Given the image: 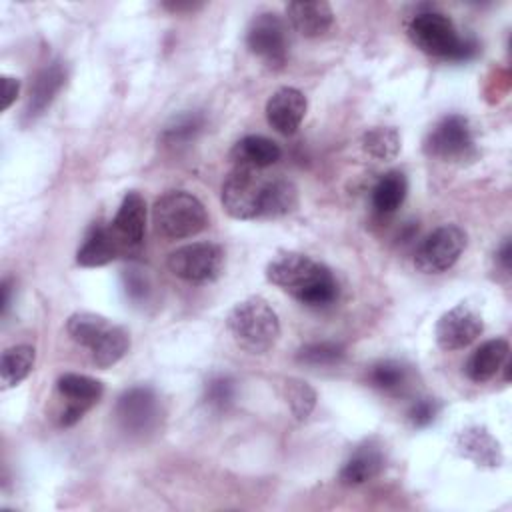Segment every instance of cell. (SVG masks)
<instances>
[{"label": "cell", "mask_w": 512, "mask_h": 512, "mask_svg": "<svg viewBox=\"0 0 512 512\" xmlns=\"http://www.w3.org/2000/svg\"><path fill=\"white\" fill-rule=\"evenodd\" d=\"M220 198L224 210L236 220L278 218L298 206V190L292 180L266 176L246 166H236L226 176Z\"/></svg>", "instance_id": "1"}, {"label": "cell", "mask_w": 512, "mask_h": 512, "mask_svg": "<svg viewBox=\"0 0 512 512\" xmlns=\"http://www.w3.org/2000/svg\"><path fill=\"white\" fill-rule=\"evenodd\" d=\"M266 278L300 304L322 308L338 298V282L328 266L302 254L280 252L266 266Z\"/></svg>", "instance_id": "2"}, {"label": "cell", "mask_w": 512, "mask_h": 512, "mask_svg": "<svg viewBox=\"0 0 512 512\" xmlns=\"http://www.w3.org/2000/svg\"><path fill=\"white\" fill-rule=\"evenodd\" d=\"M226 328L232 340L250 354L268 352L280 336L278 314L262 296L240 300L228 312Z\"/></svg>", "instance_id": "3"}, {"label": "cell", "mask_w": 512, "mask_h": 512, "mask_svg": "<svg viewBox=\"0 0 512 512\" xmlns=\"http://www.w3.org/2000/svg\"><path fill=\"white\" fill-rule=\"evenodd\" d=\"M410 42L424 54L446 60H468L476 52V42L460 38L454 22L436 10L418 12L406 26Z\"/></svg>", "instance_id": "4"}, {"label": "cell", "mask_w": 512, "mask_h": 512, "mask_svg": "<svg viewBox=\"0 0 512 512\" xmlns=\"http://www.w3.org/2000/svg\"><path fill=\"white\" fill-rule=\"evenodd\" d=\"M154 230L168 240H182L200 234L208 226L204 204L186 190H170L152 206Z\"/></svg>", "instance_id": "5"}, {"label": "cell", "mask_w": 512, "mask_h": 512, "mask_svg": "<svg viewBox=\"0 0 512 512\" xmlns=\"http://www.w3.org/2000/svg\"><path fill=\"white\" fill-rule=\"evenodd\" d=\"M422 148L430 158L452 164H464L478 156L474 130L462 114H448L440 118L428 130Z\"/></svg>", "instance_id": "6"}, {"label": "cell", "mask_w": 512, "mask_h": 512, "mask_svg": "<svg viewBox=\"0 0 512 512\" xmlns=\"http://www.w3.org/2000/svg\"><path fill=\"white\" fill-rule=\"evenodd\" d=\"M466 248V232L456 224L432 230L414 252V266L422 274H440L456 264Z\"/></svg>", "instance_id": "7"}, {"label": "cell", "mask_w": 512, "mask_h": 512, "mask_svg": "<svg viewBox=\"0 0 512 512\" xmlns=\"http://www.w3.org/2000/svg\"><path fill=\"white\" fill-rule=\"evenodd\" d=\"M166 266L186 282H212L224 268V250L214 242H192L170 252Z\"/></svg>", "instance_id": "8"}, {"label": "cell", "mask_w": 512, "mask_h": 512, "mask_svg": "<svg viewBox=\"0 0 512 512\" xmlns=\"http://www.w3.org/2000/svg\"><path fill=\"white\" fill-rule=\"evenodd\" d=\"M246 46L268 68L280 70L288 60V40L284 22L276 12L258 14L246 30Z\"/></svg>", "instance_id": "9"}, {"label": "cell", "mask_w": 512, "mask_h": 512, "mask_svg": "<svg viewBox=\"0 0 512 512\" xmlns=\"http://www.w3.org/2000/svg\"><path fill=\"white\" fill-rule=\"evenodd\" d=\"M484 330L482 316L468 304H456L454 308L446 310L434 328L436 344L442 350H460L472 344Z\"/></svg>", "instance_id": "10"}, {"label": "cell", "mask_w": 512, "mask_h": 512, "mask_svg": "<svg viewBox=\"0 0 512 512\" xmlns=\"http://www.w3.org/2000/svg\"><path fill=\"white\" fill-rule=\"evenodd\" d=\"M116 418L124 432L146 434L156 428L160 420V404L148 386H134L126 390L116 404Z\"/></svg>", "instance_id": "11"}, {"label": "cell", "mask_w": 512, "mask_h": 512, "mask_svg": "<svg viewBox=\"0 0 512 512\" xmlns=\"http://www.w3.org/2000/svg\"><path fill=\"white\" fill-rule=\"evenodd\" d=\"M58 394L66 400V408L60 414V426L76 424L104 394V384L86 374H62L56 380Z\"/></svg>", "instance_id": "12"}, {"label": "cell", "mask_w": 512, "mask_h": 512, "mask_svg": "<svg viewBox=\"0 0 512 512\" xmlns=\"http://www.w3.org/2000/svg\"><path fill=\"white\" fill-rule=\"evenodd\" d=\"M306 110H308L306 96L298 88L284 86V88H278L268 98L266 120L276 132L290 136L300 128L306 116Z\"/></svg>", "instance_id": "13"}, {"label": "cell", "mask_w": 512, "mask_h": 512, "mask_svg": "<svg viewBox=\"0 0 512 512\" xmlns=\"http://www.w3.org/2000/svg\"><path fill=\"white\" fill-rule=\"evenodd\" d=\"M124 250H126V246L114 234L112 226L96 222L90 226V230L84 236L82 246L76 252V264L86 266V268L104 266V264L116 260Z\"/></svg>", "instance_id": "14"}, {"label": "cell", "mask_w": 512, "mask_h": 512, "mask_svg": "<svg viewBox=\"0 0 512 512\" xmlns=\"http://www.w3.org/2000/svg\"><path fill=\"white\" fill-rule=\"evenodd\" d=\"M110 226L126 248H134L142 242L146 230V200L140 192L130 190L124 194Z\"/></svg>", "instance_id": "15"}, {"label": "cell", "mask_w": 512, "mask_h": 512, "mask_svg": "<svg viewBox=\"0 0 512 512\" xmlns=\"http://www.w3.org/2000/svg\"><path fill=\"white\" fill-rule=\"evenodd\" d=\"M286 16L292 28L304 38H318L330 30L334 12L324 0H300L286 6Z\"/></svg>", "instance_id": "16"}, {"label": "cell", "mask_w": 512, "mask_h": 512, "mask_svg": "<svg viewBox=\"0 0 512 512\" xmlns=\"http://www.w3.org/2000/svg\"><path fill=\"white\" fill-rule=\"evenodd\" d=\"M454 446L460 456L476 462L478 466L494 468V466H500L502 462L500 444L486 428L470 426L460 430L454 438Z\"/></svg>", "instance_id": "17"}, {"label": "cell", "mask_w": 512, "mask_h": 512, "mask_svg": "<svg viewBox=\"0 0 512 512\" xmlns=\"http://www.w3.org/2000/svg\"><path fill=\"white\" fill-rule=\"evenodd\" d=\"M508 354H510V344L508 340L504 338H492V340H486L484 344H480L472 356L468 358L466 366H464V372L466 376L476 382V384H482V382H488L496 376V372L506 364L508 360Z\"/></svg>", "instance_id": "18"}, {"label": "cell", "mask_w": 512, "mask_h": 512, "mask_svg": "<svg viewBox=\"0 0 512 512\" xmlns=\"http://www.w3.org/2000/svg\"><path fill=\"white\" fill-rule=\"evenodd\" d=\"M280 146L260 134H250L240 138L232 150H230V158L236 166H246V168H256V170H264L268 166H272L274 162L280 160Z\"/></svg>", "instance_id": "19"}, {"label": "cell", "mask_w": 512, "mask_h": 512, "mask_svg": "<svg viewBox=\"0 0 512 512\" xmlns=\"http://www.w3.org/2000/svg\"><path fill=\"white\" fill-rule=\"evenodd\" d=\"M382 468H384V454H382L380 446L368 442V444L358 446L352 452V456L340 468L338 478L346 486H358V484H364V482L376 478Z\"/></svg>", "instance_id": "20"}, {"label": "cell", "mask_w": 512, "mask_h": 512, "mask_svg": "<svg viewBox=\"0 0 512 512\" xmlns=\"http://www.w3.org/2000/svg\"><path fill=\"white\" fill-rule=\"evenodd\" d=\"M64 80H66V70L62 62H52L46 68H42L30 86L26 118L34 120L36 116H40L50 106L54 96L60 92V88L64 86Z\"/></svg>", "instance_id": "21"}, {"label": "cell", "mask_w": 512, "mask_h": 512, "mask_svg": "<svg viewBox=\"0 0 512 512\" xmlns=\"http://www.w3.org/2000/svg\"><path fill=\"white\" fill-rule=\"evenodd\" d=\"M116 324H112L106 316L96 312H74L66 322L68 336L88 352H94L104 338L114 330Z\"/></svg>", "instance_id": "22"}, {"label": "cell", "mask_w": 512, "mask_h": 512, "mask_svg": "<svg viewBox=\"0 0 512 512\" xmlns=\"http://www.w3.org/2000/svg\"><path fill=\"white\" fill-rule=\"evenodd\" d=\"M408 194L406 174L400 170H390L378 178L372 188V206L378 214L396 212Z\"/></svg>", "instance_id": "23"}, {"label": "cell", "mask_w": 512, "mask_h": 512, "mask_svg": "<svg viewBox=\"0 0 512 512\" xmlns=\"http://www.w3.org/2000/svg\"><path fill=\"white\" fill-rule=\"evenodd\" d=\"M34 360H36V350L30 344H16L6 348L0 358L2 388H14L24 378H28V374L34 368Z\"/></svg>", "instance_id": "24"}, {"label": "cell", "mask_w": 512, "mask_h": 512, "mask_svg": "<svg viewBox=\"0 0 512 512\" xmlns=\"http://www.w3.org/2000/svg\"><path fill=\"white\" fill-rule=\"evenodd\" d=\"M368 378H370V384L382 392L402 394L412 382V372L402 362L382 360L372 366Z\"/></svg>", "instance_id": "25"}, {"label": "cell", "mask_w": 512, "mask_h": 512, "mask_svg": "<svg viewBox=\"0 0 512 512\" xmlns=\"http://www.w3.org/2000/svg\"><path fill=\"white\" fill-rule=\"evenodd\" d=\"M362 150L376 160H394L400 152V134L394 126H374L362 134Z\"/></svg>", "instance_id": "26"}, {"label": "cell", "mask_w": 512, "mask_h": 512, "mask_svg": "<svg viewBox=\"0 0 512 512\" xmlns=\"http://www.w3.org/2000/svg\"><path fill=\"white\" fill-rule=\"evenodd\" d=\"M128 348H130L128 332L122 326H114V330L104 338V342L94 352H90V360L98 368H110L124 358Z\"/></svg>", "instance_id": "27"}, {"label": "cell", "mask_w": 512, "mask_h": 512, "mask_svg": "<svg viewBox=\"0 0 512 512\" xmlns=\"http://www.w3.org/2000/svg\"><path fill=\"white\" fill-rule=\"evenodd\" d=\"M284 394H286V402L290 406V412L294 414L296 420H306L310 416V412L316 406V392L314 388L298 378H288L286 386H284Z\"/></svg>", "instance_id": "28"}, {"label": "cell", "mask_w": 512, "mask_h": 512, "mask_svg": "<svg viewBox=\"0 0 512 512\" xmlns=\"http://www.w3.org/2000/svg\"><path fill=\"white\" fill-rule=\"evenodd\" d=\"M344 358V348L334 342H312L298 350L296 360L308 366H332Z\"/></svg>", "instance_id": "29"}, {"label": "cell", "mask_w": 512, "mask_h": 512, "mask_svg": "<svg viewBox=\"0 0 512 512\" xmlns=\"http://www.w3.org/2000/svg\"><path fill=\"white\" fill-rule=\"evenodd\" d=\"M202 128V116L198 114H184L180 118H176L170 126H166L164 130V140L168 144H180V142H188L190 138H194V134Z\"/></svg>", "instance_id": "30"}, {"label": "cell", "mask_w": 512, "mask_h": 512, "mask_svg": "<svg viewBox=\"0 0 512 512\" xmlns=\"http://www.w3.org/2000/svg\"><path fill=\"white\" fill-rule=\"evenodd\" d=\"M234 398V382L228 376L212 378L204 388V400L214 410H224Z\"/></svg>", "instance_id": "31"}, {"label": "cell", "mask_w": 512, "mask_h": 512, "mask_svg": "<svg viewBox=\"0 0 512 512\" xmlns=\"http://www.w3.org/2000/svg\"><path fill=\"white\" fill-rule=\"evenodd\" d=\"M440 412V402L434 398H418L410 408H408V420L412 426L416 428H424L430 422H434V418Z\"/></svg>", "instance_id": "32"}, {"label": "cell", "mask_w": 512, "mask_h": 512, "mask_svg": "<svg viewBox=\"0 0 512 512\" xmlns=\"http://www.w3.org/2000/svg\"><path fill=\"white\" fill-rule=\"evenodd\" d=\"M18 92H20V82L12 76H2V96H4L2 110H8L12 106V102L18 98Z\"/></svg>", "instance_id": "33"}, {"label": "cell", "mask_w": 512, "mask_h": 512, "mask_svg": "<svg viewBox=\"0 0 512 512\" xmlns=\"http://www.w3.org/2000/svg\"><path fill=\"white\" fill-rule=\"evenodd\" d=\"M126 290H128V294H130L132 298H142L144 292H146V282H144L140 276L130 274V276L126 278Z\"/></svg>", "instance_id": "34"}, {"label": "cell", "mask_w": 512, "mask_h": 512, "mask_svg": "<svg viewBox=\"0 0 512 512\" xmlns=\"http://www.w3.org/2000/svg\"><path fill=\"white\" fill-rule=\"evenodd\" d=\"M498 260L502 262V266L508 270L510 268V242H504V246L498 252Z\"/></svg>", "instance_id": "35"}]
</instances>
